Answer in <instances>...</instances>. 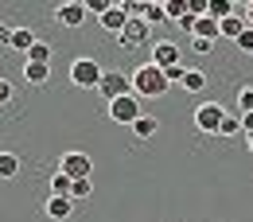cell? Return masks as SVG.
Returning a JSON list of instances; mask_svg holds the SVG:
<instances>
[{
	"instance_id": "10",
	"label": "cell",
	"mask_w": 253,
	"mask_h": 222,
	"mask_svg": "<svg viewBox=\"0 0 253 222\" xmlns=\"http://www.w3.org/2000/svg\"><path fill=\"white\" fill-rule=\"evenodd\" d=\"M86 16H90L86 4H59V8H55V20H59L63 28H78Z\"/></svg>"
},
{
	"instance_id": "4",
	"label": "cell",
	"mask_w": 253,
	"mask_h": 222,
	"mask_svg": "<svg viewBox=\"0 0 253 222\" xmlns=\"http://www.w3.org/2000/svg\"><path fill=\"white\" fill-rule=\"evenodd\" d=\"M101 74H105V70H101L94 59H74V63H70V82H74L78 90H97V86H101Z\"/></svg>"
},
{
	"instance_id": "26",
	"label": "cell",
	"mask_w": 253,
	"mask_h": 222,
	"mask_svg": "<svg viewBox=\"0 0 253 222\" xmlns=\"http://www.w3.org/2000/svg\"><path fill=\"white\" fill-rule=\"evenodd\" d=\"M148 24H160V20H168V12H164V4H148V16H144Z\"/></svg>"
},
{
	"instance_id": "32",
	"label": "cell",
	"mask_w": 253,
	"mask_h": 222,
	"mask_svg": "<svg viewBox=\"0 0 253 222\" xmlns=\"http://www.w3.org/2000/svg\"><path fill=\"white\" fill-rule=\"evenodd\" d=\"M246 24H250V28H253V4H250V8H246Z\"/></svg>"
},
{
	"instance_id": "11",
	"label": "cell",
	"mask_w": 253,
	"mask_h": 222,
	"mask_svg": "<svg viewBox=\"0 0 253 222\" xmlns=\"http://www.w3.org/2000/svg\"><path fill=\"white\" fill-rule=\"evenodd\" d=\"M43 215L55 222H66L70 215H74V199H59V195H51L47 203H43Z\"/></svg>"
},
{
	"instance_id": "28",
	"label": "cell",
	"mask_w": 253,
	"mask_h": 222,
	"mask_svg": "<svg viewBox=\"0 0 253 222\" xmlns=\"http://www.w3.org/2000/svg\"><path fill=\"white\" fill-rule=\"evenodd\" d=\"M12 32H16V28H8V24H0V47H8V51H12Z\"/></svg>"
},
{
	"instance_id": "16",
	"label": "cell",
	"mask_w": 253,
	"mask_h": 222,
	"mask_svg": "<svg viewBox=\"0 0 253 222\" xmlns=\"http://www.w3.org/2000/svg\"><path fill=\"white\" fill-rule=\"evenodd\" d=\"M164 12H168L171 24H179L183 16H191V4H187V0H164Z\"/></svg>"
},
{
	"instance_id": "19",
	"label": "cell",
	"mask_w": 253,
	"mask_h": 222,
	"mask_svg": "<svg viewBox=\"0 0 253 222\" xmlns=\"http://www.w3.org/2000/svg\"><path fill=\"white\" fill-rule=\"evenodd\" d=\"M20 172V156L16 152H0V179H12Z\"/></svg>"
},
{
	"instance_id": "6",
	"label": "cell",
	"mask_w": 253,
	"mask_h": 222,
	"mask_svg": "<svg viewBox=\"0 0 253 222\" xmlns=\"http://www.w3.org/2000/svg\"><path fill=\"white\" fill-rule=\"evenodd\" d=\"M59 172L70 176V179H90V172H94V160L86 156V152H66L59 160Z\"/></svg>"
},
{
	"instance_id": "7",
	"label": "cell",
	"mask_w": 253,
	"mask_h": 222,
	"mask_svg": "<svg viewBox=\"0 0 253 222\" xmlns=\"http://www.w3.org/2000/svg\"><path fill=\"white\" fill-rule=\"evenodd\" d=\"M128 20H132V16H128V4H125V0H117V4L101 16V28H105V32H113V35H121L128 28Z\"/></svg>"
},
{
	"instance_id": "23",
	"label": "cell",
	"mask_w": 253,
	"mask_h": 222,
	"mask_svg": "<svg viewBox=\"0 0 253 222\" xmlns=\"http://www.w3.org/2000/svg\"><path fill=\"white\" fill-rule=\"evenodd\" d=\"M238 113H253V86L238 90Z\"/></svg>"
},
{
	"instance_id": "5",
	"label": "cell",
	"mask_w": 253,
	"mask_h": 222,
	"mask_svg": "<svg viewBox=\"0 0 253 222\" xmlns=\"http://www.w3.org/2000/svg\"><path fill=\"white\" fill-rule=\"evenodd\" d=\"M109 121H117V125H136L140 117H144V109H140V97L128 94V97H117V101H109Z\"/></svg>"
},
{
	"instance_id": "22",
	"label": "cell",
	"mask_w": 253,
	"mask_h": 222,
	"mask_svg": "<svg viewBox=\"0 0 253 222\" xmlns=\"http://www.w3.org/2000/svg\"><path fill=\"white\" fill-rule=\"evenodd\" d=\"M90 195H94V183H90V179H74V191H70L74 203H82V199H90Z\"/></svg>"
},
{
	"instance_id": "33",
	"label": "cell",
	"mask_w": 253,
	"mask_h": 222,
	"mask_svg": "<svg viewBox=\"0 0 253 222\" xmlns=\"http://www.w3.org/2000/svg\"><path fill=\"white\" fill-rule=\"evenodd\" d=\"M246 148H250V156H253V136H250V140H246Z\"/></svg>"
},
{
	"instance_id": "24",
	"label": "cell",
	"mask_w": 253,
	"mask_h": 222,
	"mask_svg": "<svg viewBox=\"0 0 253 222\" xmlns=\"http://www.w3.org/2000/svg\"><path fill=\"white\" fill-rule=\"evenodd\" d=\"M109 8H113V0H86V12H94L97 20H101V16L109 12Z\"/></svg>"
},
{
	"instance_id": "31",
	"label": "cell",
	"mask_w": 253,
	"mask_h": 222,
	"mask_svg": "<svg viewBox=\"0 0 253 222\" xmlns=\"http://www.w3.org/2000/svg\"><path fill=\"white\" fill-rule=\"evenodd\" d=\"M242 133H246V140L253 136V113H242Z\"/></svg>"
},
{
	"instance_id": "29",
	"label": "cell",
	"mask_w": 253,
	"mask_h": 222,
	"mask_svg": "<svg viewBox=\"0 0 253 222\" xmlns=\"http://www.w3.org/2000/svg\"><path fill=\"white\" fill-rule=\"evenodd\" d=\"M238 47H242V51H246V55H253V28L246 35H242V39H238Z\"/></svg>"
},
{
	"instance_id": "13",
	"label": "cell",
	"mask_w": 253,
	"mask_h": 222,
	"mask_svg": "<svg viewBox=\"0 0 253 222\" xmlns=\"http://www.w3.org/2000/svg\"><path fill=\"white\" fill-rule=\"evenodd\" d=\"M156 133H160V121H156V117H148V113L132 125V136H136V140H152Z\"/></svg>"
},
{
	"instance_id": "1",
	"label": "cell",
	"mask_w": 253,
	"mask_h": 222,
	"mask_svg": "<svg viewBox=\"0 0 253 222\" xmlns=\"http://www.w3.org/2000/svg\"><path fill=\"white\" fill-rule=\"evenodd\" d=\"M168 78H164V70H160L156 63H144L132 70V94L136 97H164L168 94Z\"/></svg>"
},
{
	"instance_id": "17",
	"label": "cell",
	"mask_w": 253,
	"mask_h": 222,
	"mask_svg": "<svg viewBox=\"0 0 253 222\" xmlns=\"http://www.w3.org/2000/svg\"><path fill=\"white\" fill-rule=\"evenodd\" d=\"M70 191H74V179H70V176H63V172H55V176H51V195L70 199Z\"/></svg>"
},
{
	"instance_id": "21",
	"label": "cell",
	"mask_w": 253,
	"mask_h": 222,
	"mask_svg": "<svg viewBox=\"0 0 253 222\" xmlns=\"http://www.w3.org/2000/svg\"><path fill=\"white\" fill-rule=\"evenodd\" d=\"M203 86H207V74H203V70H187V78H183V90H187V94H199Z\"/></svg>"
},
{
	"instance_id": "9",
	"label": "cell",
	"mask_w": 253,
	"mask_h": 222,
	"mask_svg": "<svg viewBox=\"0 0 253 222\" xmlns=\"http://www.w3.org/2000/svg\"><path fill=\"white\" fill-rule=\"evenodd\" d=\"M152 63L160 70H168V66H179V47L171 43V39H160L156 47H152Z\"/></svg>"
},
{
	"instance_id": "25",
	"label": "cell",
	"mask_w": 253,
	"mask_h": 222,
	"mask_svg": "<svg viewBox=\"0 0 253 222\" xmlns=\"http://www.w3.org/2000/svg\"><path fill=\"white\" fill-rule=\"evenodd\" d=\"M12 97H16V86L8 78H0V105H12Z\"/></svg>"
},
{
	"instance_id": "18",
	"label": "cell",
	"mask_w": 253,
	"mask_h": 222,
	"mask_svg": "<svg viewBox=\"0 0 253 222\" xmlns=\"http://www.w3.org/2000/svg\"><path fill=\"white\" fill-rule=\"evenodd\" d=\"M51 55H55V47L39 39V43H35L32 51H28V63H43V66H51Z\"/></svg>"
},
{
	"instance_id": "30",
	"label": "cell",
	"mask_w": 253,
	"mask_h": 222,
	"mask_svg": "<svg viewBox=\"0 0 253 222\" xmlns=\"http://www.w3.org/2000/svg\"><path fill=\"white\" fill-rule=\"evenodd\" d=\"M191 4V16H199V20H203V12H207V4H211V0H187Z\"/></svg>"
},
{
	"instance_id": "14",
	"label": "cell",
	"mask_w": 253,
	"mask_h": 222,
	"mask_svg": "<svg viewBox=\"0 0 253 222\" xmlns=\"http://www.w3.org/2000/svg\"><path fill=\"white\" fill-rule=\"evenodd\" d=\"M35 43H39V39H35L28 28H16V32H12V51H24V55H28Z\"/></svg>"
},
{
	"instance_id": "3",
	"label": "cell",
	"mask_w": 253,
	"mask_h": 222,
	"mask_svg": "<svg viewBox=\"0 0 253 222\" xmlns=\"http://www.w3.org/2000/svg\"><path fill=\"white\" fill-rule=\"evenodd\" d=\"M226 113H230V109H222L218 101H203V105L195 109V129H199V133H207V136H218Z\"/></svg>"
},
{
	"instance_id": "12",
	"label": "cell",
	"mask_w": 253,
	"mask_h": 222,
	"mask_svg": "<svg viewBox=\"0 0 253 222\" xmlns=\"http://www.w3.org/2000/svg\"><path fill=\"white\" fill-rule=\"evenodd\" d=\"M250 32V24H246V16H230V20H222V39H242V35Z\"/></svg>"
},
{
	"instance_id": "8",
	"label": "cell",
	"mask_w": 253,
	"mask_h": 222,
	"mask_svg": "<svg viewBox=\"0 0 253 222\" xmlns=\"http://www.w3.org/2000/svg\"><path fill=\"white\" fill-rule=\"evenodd\" d=\"M148 28H152L148 20H136V16H132V20H128V28L117 35V43H121V47H140V43L148 39Z\"/></svg>"
},
{
	"instance_id": "15",
	"label": "cell",
	"mask_w": 253,
	"mask_h": 222,
	"mask_svg": "<svg viewBox=\"0 0 253 222\" xmlns=\"http://www.w3.org/2000/svg\"><path fill=\"white\" fill-rule=\"evenodd\" d=\"M24 78H28L32 86H43V82L51 78V66H43V63H28V66H24Z\"/></svg>"
},
{
	"instance_id": "2",
	"label": "cell",
	"mask_w": 253,
	"mask_h": 222,
	"mask_svg": "<svg viewBox=\"0 0 253 222\" xmlns=\"http://www.w3.org/2000/svg\"><path fill=\"white\" fill-rule=\"evenodd\" d=\"M97 94H101L105 105H109V101H117V97H128V94H132V78H128L125 70H105V74H101Z\"/></svg>"
},
{
	"instance_id": "27",
	"label": "cell",
	"mask_w": 253,
	"mask_h": 222,
	"mask_svg": "<svg viewBox=\"0 0 253 222\" xmlns=\"http://www.w3.org/2000/svg\"><path fill=\"white\" fill-rule=\"evenodd\" d=\"M191 51H195V55H211L214 43H207V39H191Z\"/></svg>"
},
{
	"instance_id": "20",
	"label": "cell",
	"mask_w": 253,
	"mask_h": 222,
	"mask_svg": "<svg viewBox=\"0 0 253 222\" xmlns=\"http://www.w3.org/2000/svg\"><path fill=\"white\" fill-rule=\"evenodd\" d=\"M218 136H242V113H238V109H234V113H226Z\"/></svg>"
}]
</instances>
